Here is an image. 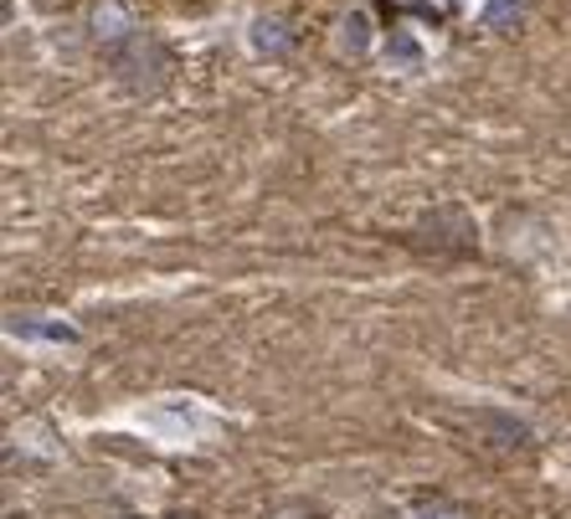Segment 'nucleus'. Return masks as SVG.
<instances>
[{
  "instance_id": "1",
  "label": "nucleus",
  "mask_w": 571,
  "mask_h": 519,
  "mask_svg": "<svg viewBox=\"0 0 571 519\" xmlns=\"http://www.w3.org/2000/svg\"><path fill=\"white\" fill-rule=\"evenodd\" d=\"M135 422L139 427H150L155 437H165V442H185V437H202L206 427H212V417H206L196 402H185V396H170V402H160V406H145Z\"/></svg>"
},
{
  "instance_id": "2",
  "label": "nucleus",
  "mask_w": 571,
  "mask_h": 519,
  "mask_svg": "<svg viewBox=\"0 0 571 519\" xmlns=\"http://www.w3.org/2000/svg\"><path fill=\"white\" fill-rule=\"evenodd\" d=\"M387 68H397V72H418V68H427V47H422V36L418 32H391V42H387Z\"/></svg>"
},
{
  "instance_id": "3",
  "label": "nucleus",
  "mask_w": 571,
  "mask_h": 519,
  "mask_svg": "<svg viewBox=\"0 0 571 519\" xmlns=\"http://www.w3.org/2000/svg\"><path fill=\"white\" fill-rule=\"evenodd\" d=\"M370 16L366 11H345V16H340V32H335V47L345 51V57H366L370 51Z\"/></svg>"
},
{
  "instance_id": "4",
  "label": "nucleus",
  "mask_w": 571,
  "mask_h": 519,
  "mask_svg": "<svg viewBox=\"0 0 571 519\" xmlns=\"http://www.w3.org/2000/svg\"><path fill=\"white\" fill-rule=\"evenodd\" d=\"M11 335L21 339H52V345H72L78 330L72 324H57V319H11Z\"/></svg>"
},
{
  "instance_id": "5",
  "label": "nucleus",
  "mask_w": 571,
  "mask_h": 519,
  "mask_svg": "<svg viewBox=\"0 0 571 519\" xmlns=\"http://www.w3.org/2000/svg\"><path fill=\"white\" fill-rule=\"evenodd\" d=\"M248 42H252V51H284V21H273V16H258L252 21V32H248Z\"/></svg>"
},
{
  "instance_id": "6",
  "label": "nucleus",
  "mask_w": 571,
  "mask_h": 519,
  "mask_svg": "<svg viewBox=\"0 0 571 519\" xmlns=\"http://www.w3.org/2000/svg\"><path fill=\"white\" fill-rule=\"evenodd\" d=\"M473 16H479V26H510L521 16V0H479Z\"/></svg>"
},
{
  "instance_id": "7",
  "label": "nucleus",
  "mask_w": 571,
  "mask_h": 519,
  "mask_svg": "<svg viewBox=\"0 0 571 519\" xmlns=\"http://www.w3.org/2000/svg\"><path fill=\"white\" fill-rule=\"evenodd\" d=\"M422 519H443V515H422Z\"/></svg>"
}]
</instances>
